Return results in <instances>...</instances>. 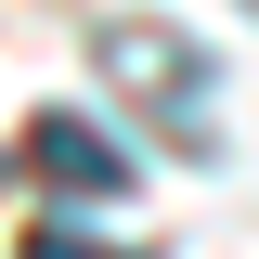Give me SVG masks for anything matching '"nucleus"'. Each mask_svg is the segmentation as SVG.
I'll return each mask as SVG.
<instances>
[{
  "label": "nucleus",
  "mask_w": 259,
  "mask_h": 259,
  "mask_svg": "<svg viewBox=\"0 0 259 259\" xmlns=\"http://www.w3.org/2000/svg\"><path fill=\"white\" fill-rule=\"evenodd\" d=\"M13 259H117V246H91V233H65V221H39V233H26Z\"/></svg>",
  "instance_id": "nucleus-2"
},
{
  "label": "nucleus",
  "mask_w": 259,
  "mask_h": 259,
  "mask_svg": "<svg viewBox=\"0 0 259 259\" xmlns=\"http://www.w3.org/2000/svg\"><path fill=\"white\" fill-rule=\"evenodd\" d=\"M26 168L65 182V194H130V143L91 130V117H39V130H26Z\"/></svg>",
  "instance_id": "nucleus-1"
}]
</instances>
